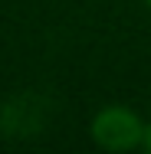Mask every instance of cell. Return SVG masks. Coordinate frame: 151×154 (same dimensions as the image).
Instances as JSON below:
<instances>
[{"label":"cell","instance_id":"obj_1","mask_svg":"<svg viewBox=\"0 0 151 154\" xmlns=\"http://www.w3.org/2000/svg\"><path fill=\"white\" fill-rule=\"evenodd\" d=\"M145 128L148 125L138 118L128 105H105L92 118V141L105 151H135L145 144Z\"/></svg>","mask_w":151,"mask_h":154},{"label":"cell","instance_id":"obj_2","mask_svg":"<svg viewBox=\"0 0 151 154\" xmlns=\"http://www.w3.org/2000/svg\"><path fill=\"white\" fill-rule=\"evenodd\" d=\"M141 148H145V151H151V125L145 128V144H141Z\"/></svg>","mask_w":151,"mask_h":154},{"label":"cell","instance_id":"obj_3","mask_svg":"<svg viewBox=\"0 0 151 154\" xmlns=\"http://www.w3.org/2000/svg\"><path fill=\"white\" fill-rule=\"evenodd\" d=\"M148 7H151V0H148Z\"/></svg>","mask_w":151,"mask_h":154}]
</instances>
